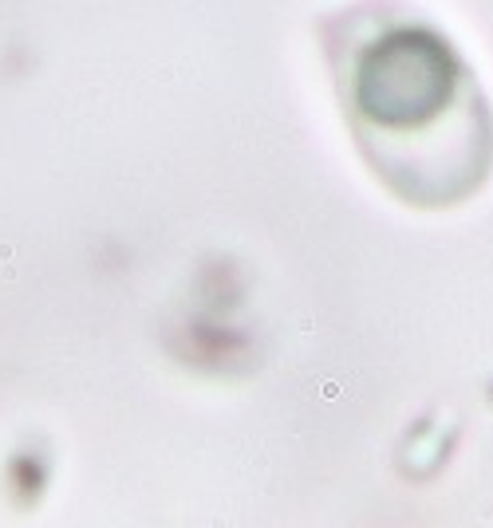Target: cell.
I'll list each match as a JSON object with an SVG mask.
<instances>
[{"instance_id": "obj_1", "label": "cell", "mask_w": 493, "mask_h": 528, "mask_svg": "<svg viewBox=\"0 0 493 528\" xmlns=\"http://www.w3.org/2000/svg\"><path fill=\"white\" fill-rule=\"evenodd\" d=\"M343 114L371 170L411 205H458L493 170V110L434 24L379 4L328 24Z\"/></svg>"}]
</instances>
